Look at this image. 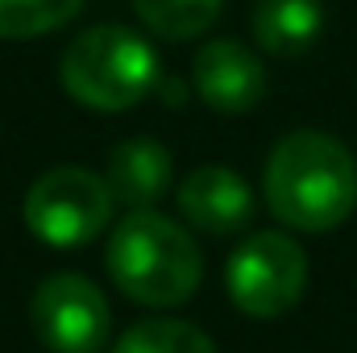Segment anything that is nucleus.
<instances>
[{"label":"nucleus","mask_w":357,"mask_h":353,"mask_svg":"<svg viewBox=\"0 0 357 353\" xmlns=\"http://www.w3.org/2000/svg\"><path fill=\"white\" fill-rule=\"evenodd\" d=\"M266 208L295 233H328L357 208V158L324 129H295L266 158Z\"/></svg>","instance_id":"1"},{"label":"nucleus","mask_w":357,"mask_h":353,"mask_svg":"<svg viewBox=\"0 0 357 353\" xmlns=\"http://www.w3.org/2000/svg\"><path fill=\"white\" fill-rule=\"evenodd\" d=\"M108 278L142 308H178L204 283V254L195 237L158 208H133L112 229L104 250Z\"/></svg>","instance_id":"2"},{"label":"nucleus","mask_w":357,"mask_h":353,"mask_svg":"<svg viewBox=\"0 0 357 353\" xmlns=\"http://www.w3.org/2000/svg\"><path fill=\"white\" fill-rule=\"evenodd\" d=\"M63 91L91 112H129L162 84L158 50L129 25H91L75 33L59 59Z\"/></svg>","instance_id":"3"},{"label":"nucleus","mask_w":357,"mask_h":353,"mask_svg":"<svg viewBox=\"0 0 357 353\" xmlns=\"http://www.w3.org/2000/svg\"><path fill=\"white\" fill-rule=\"evenodd\" d=\"M116 200L108 179L88 167H50L25 191V229L50 250H79L112 225Z\"/></svg>","instance_id":"4"},{"label":"nucleus","mask_w":357,"mask_h":353,"mask_svg":"<svg viewBox=\"0 0 357 353\" xmlns=\"http://www.w3.org/2000/svg\"><path fill=\"white\" fill-rule=\"evenodd\" d=\"M225 291L254 320L287 316L307 291V254L287 233H250L225 266Z\"/></svg>","instance_id":"5"},{"label":"nucleus","mask_w":357,"mask_h":353,"mask_svg":"<svg viewBox=\"0 0 357 353\" xmlns=\"http://www.w3.org/2000/svg\"><path fill=\"white\" fill-rule=\"evenodd\" d=\"M29 324L50 353H100L112 337V308L91 278L59 270L38 283Z\"/></svg>","instance_id":"6"},{"label":"nucleus","mask_w":357,"mask_h":353,"mask_svg":"<svg viewBox=\"0 0 357 353\" xmlns=\"http://www.w3.org/2000/svg\"><path fill=\"white\" fill-rule=\"evenodd\" d=\"M191 84L199 91V100L212 112H254L266 96V67L262 59L237 42V38H212L195 50L191 59Z\"/></svg>","instance_id":"7"},{"label":"nucleus","mask_w":357,"mask_h":353,"mask_svg":"<svg viewBox=\"0 0 357 353\" xmlns=\"http://www.w3.org/2000/svg\"><path fill=\"white\" fill-rule=\"evenodd\" d=\"M178 212L208 237H233L254 220V191L233 167L204 163L178 183Z\"/></svg>","instance_id":"8"},{"label":"nucleus","mask_w":357,"mask_h":353,"mask_svg":"<svg viewBox=\"0 0 357 353\" xmlns=\"http://www.w3.org/2000/svg\"><path fill=\"white\" fill-rule=\"evenodd\" d=\"M171 171H175V163H171V150L162 142H154V137H129V142L112 146L104 179L112 187V200L133 212V208H154L167 195Z\"/></svg>","instance_id":"9"},{"label":"nucleus","mask_w":357,"mask_h":353,"mask_svg":"<svg viewBox=\"0 0 357 353\" xmlns=\"http://www.w3.org/2000/svg\"><path fill=\"white\" fill-rule=\"evenodd\" d=\"M254 42L274 59H295L320 42L324 4L320 0H258L250 13Z\"/></svg>","instance_id":"10"},{"label":"nucleus","mask_w":357,"mask_h":353,"mask_svg":"<svg viewBox=\"0 0 357 353\" xmlns=\"http://www.w3.org/2000/svg\"><path fill=\"white\" fill-rule=\"evenodd\" d=\"M225 0H133L137 21L162 38V42H187L216 25Z\"/></svg>","instance_id":"11"},{"label":"nucleus","mask_w":357,"mask_h":353,"mask_svg":"<svg viewBox=\"0 0 357 353\" xmlns=\"http://www.w3.org/2000/svg\"><path fill=\"white\" fill-rule=\"evenodd\" d=\"M112 353H220L216 341L191 324V320H171V316H158V320H137L129 324Z\"/></svg>","instance_id":"12"},{"label":"nucleus","mask_w":357,"mask_h":353,"mask_svg":"<svg viewBox=\"0 0 357 353\" xmlns=\"http://www.w3.org/2000/svg\"><path fill=\"white\" fill-rule=\"evenodd\" d=\"M79 8H84V0H0V38L29 42V38L54 33Z\"/></svg>","instance_id":"13"}]
</instances>
